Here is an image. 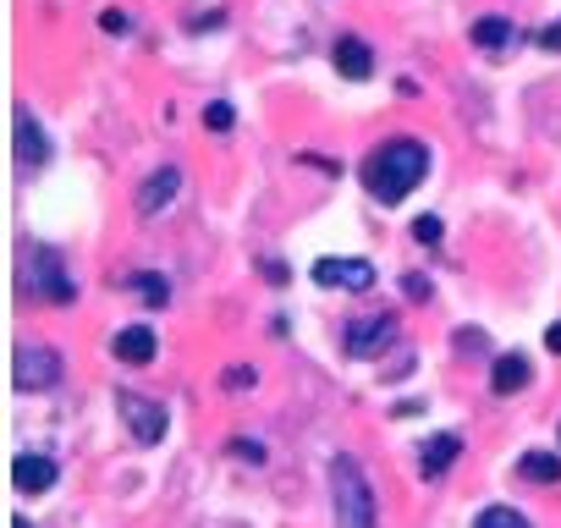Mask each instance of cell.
I'll return each instance as SVG.
<instances>
[{"mask_svg":"<svg viewBox=\"0 0 561 528\" xmlns=\"http://www.w3.org/2000/svg\"><path fill=\"white\" fill-rule=\"evenodd\" d=\"M424 171H429V149L418 138H391L363 160V182H369V193L380 204H402L424 182Z\"/></svg>","mask_w":561,"mask_h":528,"instance_id":"6da1fadb","label":"cell"},{"mask_svg":"<svg viewBox=\"0 0 561 528\" xmlns=\"http://www.w3.org/2000/svg\"><path fill=\"white\" fill-rule=\"evenodd\" d=\"M330 506H336V528H374L369 473L352 457H330Z\"/></svg>","mask_w":561,"mask_h":528,"instance_id":"7a4b0ae2","label":"cell"},{"mask_svg":"<svg viewBox=\"0 0 561 528\" xmlns=\"http://www.w3.org/2000/svg\"><path fill=\"white\" fill-rule=\"evenodd\" d=\"M22 286H28V297H39V303H72V275L61 270V253L39 248V242L22 248Z\"/></svg>","mask_w":561,"mask_h":528,"instance_id":"3957f363","label":"cell"},{"mask_svg":"<svg viewBox=\"0 0 561 528\" xmlns=\"http://www.w3.org/2000/svg\"><path fill=\"white\" fill-rule=\"evenodd\" d=\"M55 380H61L55 347H17V358H11V385L17 391H50Z\"/></svg>","mask_w":561,"mask_h":528,"instance_id":"277c9868","label":"cell"},{"mask_svg":"<svg viewBox=\"0 0 561 528\" xmlns=\"http://www.w3.org/2000/svg\"><path fill=\"white\" fill-rule=\"evenodd\" d=\"M116 402H121V424L132 429V440H138V446H160V435H165V407L154 402V396H138V391H121Z\"/></svg>","mask_w":561,"mask_h":528,"instance_id":"5b68a950","label":"cell"},{"mask_svg":"<svg viewBox=\"0 0 561 528\" xmlns=\"http://www.w3.org/2000/svg\"><path fill=\"white\" fill-rule=\"evenodd\" d=\"M396 341V314H358L347 325V358H380Z\"/></svg>","mask_w":561,"mask_h":528,"instance_id":"8992f818","label":"cell"},{"mask_svg":"<svg viewBox=\"0 0 561 528\" xmlns=\"http://www.w3.org/2000/svg\"><path fill=\"white\" fill-rule=\"evenodd\" d=\"M55 479H61V468L50 457H39V451L11 457V490L17 495H44V490H55Z\"/></svg>","mask_w":561,"mask_h":528,"instance_id":"52a82bcc","label":"cell"},{"mask_svg":"<svg viewBox=\"0 0 561 528\" xmlns=\"http://www.w3.org/2000/svg\"><path fill=\"white\" fill-rule=\"evenodd\" d=\"M11 121H17V165H22V171H39V165L50 160V138H44V127L33 121L28 105L11 110Z\"/></svg>","mask_w":561,"mask_h":528,"instance_id":"ba28073f","label":"cell"},{"mask_svg":"<svg viewBox=\"0 0 561 528\" xmlns=\"http://www.w3.org/2000/svg\"><path fill=\"white\" fill-rule=\"evenodd\" d=\"M314 281L319 286H352V292H369V286H374V264L369 259H319Z\"/></svg>","mask_w":561,"mask_h":528,"instance_id":"9c48e42d","label":"cell"},{"mask_svg":"<svg viewBox=\"0 0 561 528\" xmlns=\"http://www.w3.org/2000/svg\"><path fill=\"white\" fill-rule=\"evenodd\" d=\"M176 187H182V171H176V165H160V171L138 187V215H160V209L176 198Z\"/></svg>","mask_w":561,"mask_h":528,"instance_id":"30bf717a","label":"cell"},{"mask_svg":"<svg viewBox=\"0 0 561 528\" xmlns=\"http://www.w3.org/2000/svg\"><path fill=\"white\" fill-rule=\"evenodd\" d=\"M154 352H160V341H154L149 325H127L116 336V358L121 363H154Z\"/></svg>","mask_w":561,"mask_h":528,"instance_id":"8fae6325","label":"cell"},{"mask_svg":"<svg viewBox=\"0 0 561 528\" xmlns=\"http://www.w3.org/2000/svg\"><path fill=\"white\" fill-rule=\"evenodd\" d=\"M523 385H528L523 352H501V358H495V369H490V391L495 396H512V391H523Z\"/></svg>","mask_w":561,"mask_h":528,"instance_id":"7c38bea8","label":"cell"},{"mask_svg":"<svg viewBox=\"0 0 561 528\" xmlns=\"http://www.w3.org/2000/svg\"><path fill=\"white\" fill-rule=\"evenodd\" d=\"M336 72L352 77V83H363V77L374 72V55L363 39H336Z\"/></svg>","mask_w":561,"mask_h":528,"instance_id":"4fadbf2b","label":"cell"},{"mask_svg":"<svg viewBox=\"0 0 561 528\" xmlns=\"http://www.w3.org/2000/svg\"><path fill=\"white\" fill-rule=\"evenodd\" d=\"M457 451H462L457 435H429V440H424V457H418V468L435 479V473H446L451 462H457Z\"/></svg>","mask_w":561,"mask_h":528,"instance_id":"5bb4252c","label":"cell"},{"mask_svg":"<svg viewBox=\"0 0 561 528\" xmlns=\"http://www.w3.org/2000/svg\"><path fill=\"white\" fill-rule=\"evenodd\" d=\"M517 468H523L528 484H561V457H556V451H523Z\"/></svg>","mask_w":561,"mask_h":528,"instance_id":"9a60e30c","label":"cell"},{"mask_svg":"<svg viewBox=\"0 0 561 528\" xmlns=\"http://www.w3.org/2000/svg\"><path fill=\"white\" fill-rule=\"evenodd\" d=\"M506 39H512V22L506 17H479L473 22V44H484V50H501Z\"/></svg>","mask_w":561,"mask_h":528,"instance_id":"2e32d148","label":"cell"},{"mask_svg":"<svg viewBox=\"0 0 561 528\" xmlns=\"http://www.w3.org/2000/svg\"><path fill=\"white\" fill-rule=\"evenodd\" d=\"M473 528H534L517 506H484L479 517H473Z\"/></svg>","mask_w":561,"mask_h":528,"instance_id":"e0dca14e","label":"cell"},{"mask_svg":"<svg viewBox=\"0 0 561 528\" xmlns=\"http://www.w3.org/2000/svg\"><path fill=\"white\" fill-rule=\"evenodd\" d=\"M132 286H138V292L149 297V308H165V303H171V286H165L154 270H138V275H132Z\"/></svg>","mask_w":561,"mask_h":528,"instance_id":"ac0fdd59","label":"cell"},{"mask_svg":"<svg viewBox=\"0 0 561 528\" xmlns=\"http://www.w3.org/2000/svg\"><path fill=\"white\" fill-rule=\"evenodd\" d=\"M231 121H237V116H231V105H226V99L204 105V127H209V132H231Z\"/></svg>","mask_w":561,"mask_h":528,"instance_id":"d6986e66","label":"cell"},{"mask_svg":"<svg viewBox=\"0 0 561 528\" xmlns=\"http://www.w3.org/2000/svg\"><path fill=\"white\" fill-rule=\"evenodd\" d=\"M440 231H446V226H440V215H418L413 220V237L418 242H440Z\"/></svg>","mask_w":561,"mask_h":528,"instance_id":"ffe728a7","label":"cell"},{"mask_svg":"<svg viewBox=\"0 0 561 528\" xmlns=\"http://www.w3.org/2000/svg\"><path fill=\"white\" fill-rule=\"evenodd\" d=\"M253 380H259V374H253L248 363H237V369H226V385H231V391H242V385H253Z\"/></svg>","mask_w":561,"mask_h":528,"instance_id":"44dd1931","label":"cell"},{"mask_svg":"<svg viewBox=\"0 0 561 528\" xmlns=\"http://www.w3.org/2000/svg\"><path fill=\"white\" fill-rule=\"evenodd\" d=\"M407 297H413V303H424V297H429V281H424V275H407Z\"/></svg>","mask_w":561,"mask_h":528,"instance_id":"7402d4cb","label":"cell"},{"mask_svg":"<svg viewBox=\"0 0 561 528\" xmlns=\"http://www.w3.org/2000/svg\"><path fill=\"white\" fill-rule=\"evenodd\" d=\"M99 28H105V33H127V17H121V11H105V17H99Z\"/></svg>","mask_w":561,"mask_h":528,"instance_id":"603a6c76","label":"cell"},{"mask_svg":"<svg viewBox=\"0 0 561 528\" xmlns=\"http://www.w3.org/2000/svg\"><path fill=\"white\" fill-rule=\"evenodd\" d=\"M457 347H462V352L484 347V330H457Z\"/></svg>","mask_w":561,"mask_h":528,"instance_id":"cb8c5ba5","label":"cell"},{"mask_svg":"<svg viewBox=\"0 0 561 528\" xmlns=\"http://www.w3.org/2000/svg\"><path fill=\"white\" fill-rule=\"evenodd\" d=\"M237 446V457H248V462H264V446H253V440H231Z\"/></svg>","mask_w":561,"mask_h":528,"instance_id":"d4e9b609","label":"cell"},{"mask_svg":"<svg viewBox=\"0 0 561 528\" xmlns=\"http://www.w3.org/2000/svg\"><path fill=\"white\" fill-rule=\"evenodd\" d=\"M539 44H545V50H561V22H556V28H545V33H539Z\"/></svg>","mask_w":561,"mask_h":528,"instance_id":"484cf974","label":"cell"},{"mask_svg":"<svg viewBox=\"0 0 561 528\" xmlns=\"http://www.w3.org/2000/svg\"><path fill=\"white\" fill-rule=\"evenodd\" d=\"M545 347H550V352H561V325H550V330H545Z\"/></svg>","mask_w":561,"mask_h":528,"instance_id":"4316f807","label":"cell"},{"mask_svg":"<svg viewBox=\"0 0 561 528\" xmlns=\"http://www.w3.org/2000/svg\"><path fill=\"white\" fill-rule=\"evenodd\" d=\"M11 528H28V523H22V517H11Z\"/></svg>","mask_w":561,"mask_h":528,"instance_id":"83f0119b","label":"cell"}]
</instances>
